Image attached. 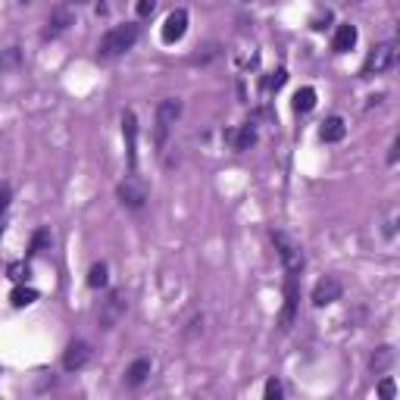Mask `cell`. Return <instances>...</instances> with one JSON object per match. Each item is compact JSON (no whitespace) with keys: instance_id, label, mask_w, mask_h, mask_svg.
I'll return each mask as SVG.
<instances>
[{"instance_id":"obj_1","label":"cell","mask_w":400,"mask_h":400,"mask_svg":"<svg viewBox=\"0 0 400 400\" xmlns=\"http://www.w3.org/2000/svg\"><path fill=\"white\" fill-rule=\"evenodd\" d=\"M138 38H141V25H135V22L116 25V29H110L103 38H100V44H97V57H103V59L119 57V53H125V50L135 48Z\"/></svg>"},{"instance_id":"obj_2","label":"cell","mask_w":400,"mask_h":400,"mask_svg":"<svg viewBox=\"0 0 400 400\" xmlns=\"http://www.w3.org/2000/svg\"><path fill=\"white\" fill-rule=\"evenodd\" d=\"M178 116H182V100H178V97H169V100H163V103L157 106V119H153V138H157V148L159 150H163L166 141H169L172 125L178 122Z\"/></svg>"},{"instance_id":"obj_3","label":"cell","mask_w":400,"mask_h":400,"mask_svg":"<svg viewBox=\"0 0 400 400\" xmlns=\"http://www.w3.org/2000/svg\"><path fill=\"white\" fill-rule=\"evenodd\" d=\"M125 310H129V300H125L122 291H110V294H106V300L100 303V313H97L100 329H103V331L116 329V325L125 319Z\"/></svg>"},{"instance_id":"obj_4","label":"cell","mask_w":400,"mask_h":400,"mask_svg":"<svg viewBox=\"0 0 400 400\" xmlns=\"http://www.w3.org/2000/svg\"><path fill=\"white\" fill-rule=\"evenodd\" d=\"M116 194H119V200H122V206H129V210H141V206L148 203V185H144V178L138 176V172H129L125 182H119Z\"/></svg>"},{"instance_id":"obj_5","label":"cell","mask_w":400,"mask_h":400,"mask_svg":"<svg viewBox=\"0 0 400 400\" xmlns=\"http://www.w3.org/2000/svg\"><path fill=\"white\" fill-rule=\"evenodd\" d=\"M394 63H397V48H394V44H378V48H372L369 57H366V63H363V78L382 76V72H388Z\"/></svg>"},{"instance_id":"obj_6","label":"cell","mask_w":400,"mask_h":400,"mask_svg":"<svg viewBox=\"0 0 400 400\" xmlns=\"http://www.w3.org/2000/svg\"><path fill=\"white\" fill-rule=\"evenodd\" d=\"M272 244L278 248V257H282L288 276H297V272L303 269V253H300V248L291 241L288 235H282V231H272Z\"/></svg>"},{"instance_id":"obj_7","label":"cell","mask_w":400,"mask_h":400,"mask_svg":"<svg viewBox=\"0 0 400 400\" xmlns=\"http://www.w3.org/2000/svg\"><path fill=\"white\" fill-rule=\"evenodd\" d=\"M341 294H344L341 278H338V276H325V278H319L316 288H313V303H316V306H329V303H335V300H341Z\"/></svg>"},{"instance_id":"obj_8","label":"cell","mask_w":400,"mask_h":400,"mask_svg":"<svg viewBox=\"0 0 400 400\" xmlns=\"http://www.w3.org/2000/svg\"><path fill=\"white\" fill-rule=\"evenodd\" d=\"M122 138H125V159H129V169L135 172V166H138V119L131 110L122 113Z\"/></svg>"},{"instance_id":"obj_9","label":"cell","mask_w":400,"mask_h":400,"mask_svg":"<svg viewBox=\"0 0 400 400\" xmlns=\"http://www.w3.org/2000/svg\"><path fill=\"white\" fill-rule=\"evenodd\" d=\"M91 359H94V350H91L88 341H72L63 353V369L66 372H78V369H85Z\"/></svg>"},{"instance_id":"obj_10","label":"cell","mask_w":400,"mask_h":400,"mask_svg":"<svg viewBox=\"0 0 400 400\" xmlns=\"http://www.w3.org/2000/svg\"><path fill=\"white\" fill-rule=\"evenodd\" d=\"M297 276H288V282H285V306H282V316H278V325H282V331H288L291 325H294L297 319Z\"/></svg>"},{"instance_id":"obj_11","label":"cell","mask_w":400,"mask_h":400,"mask_svg":"<svg viewBox=\"0 0 400 400\" xmlns=\"http://www.w3.org/2000/svg\"><path fill=\"white\" fill-rule=\"evenodd\" d=\"M185 31H188V10H172L169 16H166V22H163V41L166 44H176V41H182L185 38Z\"/></svg>"},{"instance_id":"obj_12","label":"cell","mask_w":400,"mask_h":400,"mask_svg":"<svg viewBox=\"0 0 400 400\" xmlns=\"http://www.w3.org/2000/svg\"><path fill=\"white\" fill-rule=\"evenodd\" d=\"M76 22V16H72L66 6H59V10H53L50 13V19H48V29H44V41H50V38H57V35H63L69 25Z\"/></svg>"},{"instance_id":"obj_13","label":"cell","mask_w":400,"mask_h":400,"mask_svg":"<svg viewBox=\"0 0 400 400\" xmlns=\"http://www.w3.org/2000/svg\"><path fill=\"white\" fill-rule=\"evenodd\" d=\"M344 135H348V125H344V119H341V116H329V119L322 122V129H319V138H322L325 144L341 141Z\"/></svg>"},{"instance_id":"obj_14","label":"cell","mask_w":400,"mask_h":400,"mask_svg":"<svg viewBox=\"0 0 400 400\" xmlns=\"http://www.w3.org/2000/svg\"><path fill=\"white\" fill-rule=\"evenodd\" d=\"M225 138L231 141V148H235V150H248V148H253V144H257V129H253V125L248 122V125H241L238 131H229Z\"/></svg>"},{"instance_id":"obj_15","label":"cell","mask_w":400,"mask_h":400,"mask_svg":"<svg viewBox=\"0 0 400 400\" xmlns=\"http://www.w3.org/2000/svg\"><path fill=\"white\" fill-rule=\"evenodd\" d=\"M353 44H357V25H338L335 41H331L335 53H348L353 50Z\"/></svg>"},{"instance_id":"obj_16","label":"cell","mask_w":400,"mask_h":400,"mask_svg":"<svg viewBox=\"0 0 400 400\" xmlns=\"http://www.w3.org/2000/svg\"><path fill=\"white\" fill-rule=\"evenodd\" d=\"M148 376H150V359H148V357H141V359H135V363H131L129 369H125V385L138 388V385H141Z\"/></svg>"},{"instance_id":"obj_17","label":"cell","mask_w":400,"mask_h":400,"mask_svg":"<svg viewBox=\"0 0 400 400\" xmlns=\"http://www.w3.org/2000/svg\"><path fill=\"white\" fill-rule=\"evenodd\" d=\"M391 363H394V348H391V344H385V348H378L376 353H372L369 369L376 372V376H382V372H388Z\"/></svg>"},{"instance_id":"obj_18","label":"cell","mask_w":400,"mask_h":400,"mask_svg":"<svg viewBox=\"0 0 400 400\" xmlns=\"http://www.w3.org/2000/svg\"><path fill=\"white\" fill-rule=\"evenodd\" d=\"M19 66H22V53H19V48L0 50V78L10 76V72H16Z\"/></svg>"},{"instance_id":"obj_19","label":"cell","mask_w":400,"mask_h":400,"mask_svg":"<svg viewBox=\"0 0 400 400\" xmlns=\"http://www.w3.org/2000/svg\"><path fill=\"white\" fill-rule=\"evenodd\" d=\"M291 106H294V113H310L316 106V88H300L294 100H291Z\"/></svg>"},{"instance_id":"obj_20","label":"cell","mask_w":400,"mask_h":400,"mask_svg":"<svg viewBox=\"0 0 400 400\" xmlns=\"http://www.w3.org/2000/svg\"><path fill=\"white\" fill-rule=\"evenodd\" d=\"M10 300H13V306H19V310H22V306L35 303L38 291L35 288H25V285H16V288H13V294H10Z\"/></svg>"},{"instance_id":"obj_21","label":"cell","mask_w":400,"mask_h":400,"mask_svg":"<svg viewBox=\"0 0 400 400\" xmlns=\"http://www.w3.org/2000/svg\"><path fill=\"white\" fill-rule=\"evenodd\" d=\"M50 241H53V238H50V229H38L35 238H31L29 253H31V257H38V253H44V250L50 248Z\"/></svg>"},{"instance_id":"obj_22","label":"cell","mask_w":400,"mask_h":400,"mask_svg":"<svg viewBox=\"0 0 400 400\" xmlns=\"http://www.w3.org/2000/svg\"><path fill=\"white\" fill-rule=\"evenodd\" d=\"M6 276H10L16 285H22V282H29V278H31V266L29 263H10Z\"/></svg>"},{"instance_id":"obj_23","label":"cell","mask_w":400,"mask_h":400,"mask_svg":"<svg viewBox=\"0 0 400 400\" xmlns=\"http://www.w3.org/2000/svg\"><path fill=\"white\" fill-rule=\"evenodd\" d=\"M285 82H288V69H276V72H269V76L263 78V88L266 91H278Z\"/></svg>"},{"instance_id":"obj_24","label":"cell","mask_w":400,"mask_h":400,"mask_svg":"<svg viewBox=\"0 0 400 400\" xmlns=\"http://www.w3.org/2000/svg\"><path fill=\"white\" fill-rule=\"evenodd\" d=\"M88 285H91V288H103V285H106V263H94V266H91Z\"/></svg>"},{"instance_id":"obj_25","label":"cell","mask_w":400,"mask_h":400,"mask_svg":"<svg viewBox=\"0 0 400 400\" xmlns=\"http://www.w3.org/2000/svg\"><path fill=\"white\" fill-rule=\"evenodd\" d=\"M263 397L266 400H278V397H282V382H278V378H269L266 388H263Z\"/></svg>"},{"instance_id":"obj_26","label":"cell","mask_w":400,"mask_h":400,"mask_svg":"<svg viewBox=\"0 0 400 400\" xmlns=\"http://www.w3.org/2000/svg\"><path fill=\"white\" fill-rule=\"evenodd\" d=\"M135 10H138V16H141V19H148L150 13L157 10V0H138V6H135Z\"/></svg>"},{"instance_id":"obj_27","label":"cell","mask_w":400,"mask_h":400,"mask_svg":"<svg viewBox=\"0 0 400 400\" xmlns=\"http://www.w3.org/2000/svg\"><path fill=\"white\" fill-rule=\"evenodd\" d=\"M10 197H13V191H10V185H0V213L10 206Z\"/></svg>"},{"instance_id":"obj_28","label":"cell","mask_w":400,"mask_h":400,"mask_svg":"<svg viewBox=\"0 0 400 400\" xmlns=\"http://www.w3.org/2000/svg\"><path fill=\"white\" fill-rule=\"evenodd\" d=\"M394 382H391V378H385V382L382 385H378V394H382V397H394Z\"/></svg>"},{"instance_id":"obj_29","label":"cell","mask_w":400,"mask_h":400,"mask_svg":"<svg viewBox=\"0 0 400 400\" xmlns=\"http://www.w3.org/2000/svg\"><path fill=\"white\" fill-rule=\"evenodd\" d=\"M69 3H88V0H69Z\"/></svg>"},{"instance_id":"obj_30","label":"cell","mask_w":400,"mask_h":400,"mask_svg":"<svg viewBox=\"0 0 400 400\" xmlns=\"http://www.w3.org/2000/svg\"><path fill=\"white\" fill-rule=\"evenodd\" d=\"M0 238H3V222H0Z\"/></svg>"}]
</instances>
